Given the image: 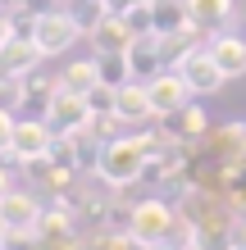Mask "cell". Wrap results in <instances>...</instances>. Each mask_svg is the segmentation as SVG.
<instances>
[{"instance_id": "cell-1", "label": "cell", "mask_w": 246, "mask_h": 250, "mask_svg": "<svg viewBox=\"0 0 246 250\" xmlns=\"http://www.w3.org/2000/svg\"><path fill=\"white\" fill-rule=\"evenodd\" d=\"M146 159H151V141L146 137H114V141H105L96 150V178L105 187H114V191H123V187L141 182Z\"/></svg>"}, {"instance_id": "cell-2", "label": "cell", "mask_w": 246, "mask_h": 250, "mask_svg": "<svg viewBox=\"0 0 246 250\" xmlns=\"http://www.w3.org/2000/svg\"><path fill=\"white\" fill-rule=\"evenodd\" d=\"M128 232H137L141 241H173V237H182L187 246H192V223L187 218H178L169 209L164 200H141V205H133V218H128Z\"/></svg>"}, {"instance_id": "cell-3", "label": "cell", "mask_w": 246, "mask_h": 250, "mask_svg": "<svg viewBox=\"0 0 246 250\" xmlns=\"http://www.w3.org/2000/svg\"><path fill=\"white\" fill-rule=\"evenodd\" d=\"M27 37L37 41V50L46 55V60H60V55H68V46L82 37V23L60 5V9L32 14V32H27Z\"/></svg>"}, {"instance_id": "cell-4", "label": "cell", "mask_w": 246, "mask_h": 250, "mask_svg": "<svg viewBox=\"0 0 246 250\" xmlns=\"http://www.w3.org/2000/svg\"><path fill=\"white\" fill-rule=\"evenodd\" d=\"M55 146V127L46 119H14V137H9V159L14 164H41Z\"/></svg>"}, {"instance_id": "cell-5", "label": "cell", "mask_w": 246, "mask_h": 250, "mask_svg": "<svg viewBox=\"0 0 246 250\" xmlns=\"http://www.w3.org/2000/svg\"><path fill=\"white\" fill-rule=\"evenodd\" d=\"M178 73H182V82L192 86V96H214V91L228 82V78H224V68L214 64L210 41H205V46H187V50L178 55Z\"/></svg>"}, {"instance_id": "cell-6", "label": "cell", "mask_w": 246, "mask_h": 250, "mask_svg": "<svg viewBox=\"0 0 246 250\" xmlns=\"http://www.w3.org/2000/svg\"><path fill=\"white\" fill-rule=\"evenodd\" d=\"M146 96H151L155 119H178V114L192 105V86L182 82L178 68H160L155 78H146Z\"/></svg>"}, {"instance_id": "cell-7", "label": "cell", "mask_w": 246, "mask_h": 250, "mask_svg": "<svg viewBox=\"0 0 246 250\" xmlns=\"http://www.w3.org/2000/svg\"><path fill=\"white\" fill-rule=\"evenodd\" d=\"M91 100L87 96H78V91H55L50 100H46V109H41V119H46L55 132H64V137H73V132H87V123H91Z\"/></svg>"}, {"instance_id": "cell-8", "label": "cell", "mask_w": 246, "mask_h": 250, "mask_svg": "<svg viewBox=\"0 0 246 250\" xmlns=\"http://www.w3.org/2000/svg\"><path fill=\"white\" fill-rule=\"evenodd\" d=\"M0 223H5L14 237H32L37 223H41V200L32 196V191H5L0 196Z\"/></svg>"}, {"instance_id": "cell-9", "label": "cell", "mask_w": 246, "mask_h": 250, "mask_svg": "<svg viewBox=\"0 0 246 250\" xmlns=\"http://www.w3.org/2000/svg\"><path fill=\"white\" fill-rule=\"evenodd\" d=\"M87 37H91L96 55H114V50H128V46H133L137 27H133V19H128V14H110V9H105V19H100Z\"/></svg>"}, {"instance_id": "cell-10", "label": "cell", "mask_w": 246, "mask_h": 250, "mask_svg": "<svg viewBox=\"0 0 246 250\" xmlns=\"http://www.w3.org/2000/svg\"><path fill=\"white\" fill-rule=\"evenodd\" d=\"M128 60H133V73H137L141 82L155 78L160 64H169V55H164V32H137L133 46H128Z\"/></svg>"}, {"instance_id": "cell-11", "label": "cell", "mask_w": 246, "mask_h": 250, "mask_svg": "<svg viewBox=\"0 0 246 250\" xmlns=\"http://www.w3.org/2000/svg\"><path fill=\"white\" fill-rule=\"evenodd\" d=\"M114 114H119V123H151L155 119L151 96H146V82H141V78L114 86Z\"/></svg>"}, {"instance_id": "cell-12", "label": "cell", "mask_w": 246, "mask_h": 250, "mask_svg": "<svg viewBox=\"0 0 246 250\" xmlns=\"http://www.w3.org/2000/svg\"><path fill=\"white\" fill-rule=\"evenodd\" d=\"M37 246H50V250H78V237L68 228V209H41V223L32 232Z\"/></svg>"}, {"instance_id": "cell-13", "label": "cell", "mask_w": 246, "mask_h": 250, "mask_svg": "<svg viewBox=\"0 0 246 250\" xmlns=\"http://www.w3.org/2000/svg\"><path fill=\"white\" fill-rule=\"evenodd\" d=\"M46 60V55L37 50L32 37H14L5 50H0V73H14V78H27V73H37V64Z\"/></svg>"}, {"instance_id": "cell-14", "label": "cell", "mask_w": 246, "mask_h": 250, "mask_svg": "<svg viewBox=\"0 0 246 250\" xmlns=\"http://www.w3.org/2000/svg\"><path fill=\"white\" fill-rule=\"evenodd\" d=\"M182 5H187V19H192L196 32H214V27H224L237 14L233 0H182Z\"/></svg>"}, {"instance_id": "cell-15", "label": "cell", "mask_w": 246, "mask_h": 250, "mask_svg": "<svg viewBox=\"0 0 246 250\" xmlns=\"http://www.w3.org/2000/svg\"><path fill=\"white\" fill-rule=\"evenodd\" d=\"M210 50H214V64L224 68V78H242V73H246V41L237 32L210 37Z\"/></svg>"}, {"instance_id": "cell-16", "label": "cell", "mask_w": 246, "mask_h": 250, "mask_svg": "<svg viewBox=\"0 0 246 250\" xmlns=\"http://www.w3.org/2000/svg\"><path fill=\"white\" fill-rule=\"evenodd\" d=\"M60 86H64V91H78V96H91L100 86V60H96V55H91V60H73L60 73Z\"/></svg>"}, {"instance_id": "cell-17", "label": "cell", "mask_w": 246, "mask_h": 250, "mask_svg": "<svg viewBox=\"0 0 246 250\" xmlns=\"http://www.w3.org/2000/svg\"><path fill=\"white\" fill-rule=\"evenodd\" d=\"M96 60H100V82H105V86H123V82L137 78V73H133V60H128V50L96 55Z\"/></svg>"}, {"instance_id": "cell-18", "label": "cell", "mask_w": 246, "mask_h": 250, "mask_svg": "<svg viewBox=\"0 0 246 250\" xmlns=\"http://www.w3.org/2000/svg\"><path fill=\"white\" fill-rule=\"evenodd\" d=\"M178 123H182L178 137H205V114H201L196 105H187V109L178 114Z\"/></svg>"}, {"instance_id": "cell-19", "label": "cell", "mask_w": 246, "mask_h": 250, "mask_svg": "<svg viewBox=\"0 0 246 250\" xmlns=\"http://www.w3.org/2000/svg\"><path fill=\"white\" fill-rule=\"evenodd\" d=\"M9 137H14V109L0 105V155H9Z\"/></svg>"}, {"instance_id": "cell-20", "label": "cell", "mask_w": 246, "mask_h": 250, "mask_svg": "<svg viewBox=\"0 0 246 250\" xmlns=\"http://www.w3.org/2000/svg\"><path fill=\"white\" fill-rule=\"evenodd\" d=\"M14 37H19V27H14V14H9V9H0V50H5Z\"/></svg>"}, {"instance_id": "cell-21", "label": "cell", "mask_w": 246, "mask_h": 250, "mask_svg": "<svg viewBox=\"0 0 246 250\" xmlns=\"http://www.w3.org/2000/svg\"><path fill=\"white\" fill-rule=\"evenodd\" d=\"M151 0H105V9L110 14H137V9H146Z\"/></svg>"}, {"instance_id": "cell-22", "label": "cell", "mask_w": 246, "mask_h": 250, "mask_svg": "<svg viewBox=\"0 0 246 250\" xmlns=\"http://www.w3.org/2000/svg\"><path fill=\"white\" fill-rule=\"evenodd\" d=\"M228 237H233L228 246H237V250H246V218H237V223H233V232H228Z\"/></svg>"}, {"instance_id": "cell-23", "label": "cell", "mask_w": 246, "mask_h": 250, "mask_svg": "<svg viewBox=\"0 0 246 250\" xmlns=\"http://www.w3.org/2000/svg\"><path fill=\"white\" fill-rule=\"evenodd\" d=\"M9 241H14V232H9L5 223H0V250H9Z\"/></svg>"}, {"instance_id": "cell-24", "label": "cell", "mask_w": 246, "mask_h": 250, "mask_svg": "<svg viewBox=\"0 0 246 250\" xmlns=\"http://www.w3.org/2000/svg\"><path fill=\"white\" fill-rule=\"evenodd\" d=\"M146 250H187V246H169V241H151Z\"/></svg>"}, {"instance_id": "cell-25", "label": "cell", "mask_w": 246, "mask_h": 250, "mask_svg": "<svg viewBox=\"0 0 246 250\" xmlns=\"http://www.w3.org/2000/svg\"><path fill=\"white\" fill-rule=\"evenodd\" d=\"M5 191H9V173L0 168V196H5Z\"/></svg>"}, {"instance_id": "cell-26", "label": "cell", "mask_w": 246, "mask_h": 250, "mask_svg": "<svg viewBox=\"0 0 246 250\" xmlns=\"http://www.w3.org/2000/svg\"><path fill=\"white\" fill-rule=\"evenodd\" d=\"M224 250H237V246H224Z\"/></svg>"}]
</instances>
